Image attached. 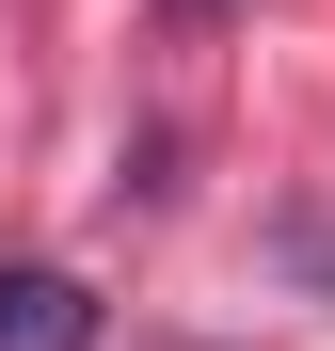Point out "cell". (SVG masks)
I'll list each match as a JSON object with an SVG mask.
<instances>
[{
	"mask_svg": "<svg viewBox=\"0 0 335 351\" xmlns=\"http://www.w3.org/2000/svg\"><path fill=\"white\" fill-rule=\"evenodd\" d=\"M0 351H96V287L80 271H0Z\"/></svg>",
	"mask_w": 335,
	"mask_h": 351,
	"instance_id": "obj_1",
	"label": "cell"
},
{
	"mask_svg": "<svg viewBox=\"0 0 335 351\" xmlns=\"http://www.w3.org/2000/svg\"><path fill=\"white\" fill-rule=\"evenodd\" d=\"M176 16H208V0H176Z\"/></svg>",
	"mask_w": 335,
	"mask_h": 351,
	"instance_id": "obj_2",
	"label": "cell"
}]
</instances>
